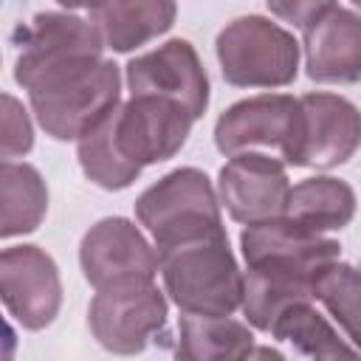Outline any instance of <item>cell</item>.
<instances>
[{"mask_svg":"<svg viewBox=\"0 0 361 361\" xmlns=\"http://www.w3.org/2000/svg\"><path fill=\"white\" fill-rule=\"evenodd\" d=\"M14 82L54 141H79L121 102V71L104 54L14 62Z\"/></svg>","mask_w":361,"mask_h":361,"instance_id":"7a4b0ae2","label":"cell"},{"mask_svg":"<svg viewBox=\"0 0 361 361\" xmlns=\"http://www.w3.org/2000/svg\"><path fill=\"white\" fill-rule=\"evenodd\" d=\"M31 147H34V127L25 107L11 93H3V161L23 158Z\"/></svg>","mask_w":361,"mask_h":361,"instance_id":"603a6c76","label":"cell"},{"mask_svg":"<svg viewBox=\"0 0 361 361\" xmlns=\"http://www.w3.org/2000/svg\"><path fill=\"white\" fill-rule=\"evenodd\" d=\"M271 338L288 341L299 355L310 358H338V355H361L350 338H341L338 330L313 307V299L296 302L279 313L271 324Z\"/></svg>","mask_w":361,"mask_h":361,"instance_id":"44dd1931","label":"cell"},{"mask_svg":"<svg viewBox=\"0 0 361 361\" xmlns=\"http://www.w3.org/2000/svg\"><path fill=\"white\" fill-rule=\"evenodd\" d=\"M0 237L11 240L39 228L48 212V186L37 166L25 161H3L0 166Z\"/></svg>","mask_w":361,"mask_h":361,"instance_id":"d6986e66","label":"cell"},{"mask_svg":"<svg viewBox=\"0 0 361 361\" xmlns=\"http://www.w3.org/2000/svg\"><path fill=\"white\" fill-rule=\"evenodd\" d=\"M214 51L223 79L234 87H288L299 73V42L262 14L231 20Z\"/></svg>","mask_w":361,"mask_h":361,"instance_id":"5b68a950","label":"cell"},{"mask_svg":"<svg viewBox=\"0 0 361 361\" xmlns=\"http://www.w3.org/2000/svg\"><path fill=\"white\" fill-rule=\"evenodd\" d=\"M254 333L245 322L231 316H203L180 313L178 319V347L175 353L189 361H226L251 358Z\"/></svg>","mask_w":361,"mask_h":361,"instance_id":"e0dca14e","label":"cell"},{"mask_svg":"<svg viewBox=\"0 0 361 361\" xmlns=\"http://www.w3.org/2000/svg\"><path fill=\"white\" fill-rule=\"evenodd\" d=\"M220 206V195L209 175L197 166H180L138 195L135 217L161 251L226 228Z\"/></svg>","mask_w":361,"mask_h":361,"instance_id":"277c9868","label":"cell"},{"mask_svg":"<svg viewBox=\"0 0 361 361\" xmlns=\"http://www.w3.org/2000/svg\"><path fill=\"white\" fill-rule=\"evenodd\" d=\"M305 73L319 85L361 82V14L350 8H330L302 39Z\"/></svg>","mask_w":361,"mask_h":361,"instance_id":"5bb4252c","label":"cell"},{"mask_svg":"<svg viewBox=\"0 0 361 361\" xmlns=\"http://www.w3.org/2000/svg\"><path fill=\"white\" fill-rule=\"evenodd\" d=\"M299 141V99L288 93H259L226 107L214 124L217 149L231 158L240 152H268L288 166Z\"/></svg>","mask_w":361,"mask_h":361,"instance_id":"8992f818","label":"cell"},{"mask_svg":"<svg viewBox=\"0 0 361 361\" xmlns=\"http://www.w3.org/2000/svg\"><path fill=\"white\" fill-rule=\"evenodd\" d=\"M62 8H68V11H76V8H90L93 6V0H56Z\"/></svg>","mask_w":361,"mask_h":361,"instance_id":"d4e9b609","label":"cell"},{"mask_svg":"<svg viewBox=\"0 0 361 361\" xmlns=\"http://www.w3.org/2000/svg\"><path fill=\"white\" fill-rule=\"evenodd\" d=\"M305 299H313V279L265 271V268L243 271L240 310H243L245 322L262 333L271 330V324L279 319L282 310H288L290 305L305 302Z\"/></svg>","mask_w":361,"mask_h":361,"instance_id":"ffe728a7","label":"cell"},{"mask_svg":"<svg viewBox=\"0 0 361 361\" xmlns=\"http://www.w3.org/2000/svg\"><path fill=\"white\" fill-rule=\"evenodd\" d=\"M355 192L347 180L333 175L305 178L290 186L288 217L313 228V231H341L355 217Z\"/></svg>","mask_w":361,"mask_h":361,"instance_id":"ac0fdd59","label":"cell"},{"mask_svg":"<svg viewBox=\"0 0 361 361\" xmlns=\"http://www.w3.org/2000/svg\"><path fill=\"white\" fill-rule=\"evenodd\" d=\"M14 62H45L76 54H104V39L90 20L71 11H39L14 31Z\"/></svg>","mask_w":361,"mask_h":361,"instance_id":"2e32d148","label":"cell"},{"mask_svg":"<svg viewBox=\"0 0 361 361\" xmlns=\"http://www.w3.org/2000/svg\"><path fill=\"white\" fill-rule=\"evenodd\" d=\"M0 290L11 319L25 330H45L62 307V279L54 257L39 245H8L0 254Z\"/></svg>","mask_w":361,"mask_h":361,"instance_id":"8fae6325","label":"cell"},{"mask_svg":"<svg viewBox=\"0 0 361 361\" xmlns=\"http://www.w3.org/2000/svg\"><path fill=\"white\" fill-rule=\"evenodd\" d=\"M265 6L282 23L305 31L319 17H324L330 8H336V0H265Z\"/></svg>","mask_w":361,"mask_h":361,"instance_id":"cb8c5ba5","label":"cell"},{"mask_svg":"<svg viewBox=\"0 0 361 361\" xmlns=\"http://www.w3.org/2000/svg\"><path fill=\"white\" fill-rule=\"evenodd\" d=\"M217 195L231 220L251 226L288 212V164L268 152L231 155L217 175Z\"/></svg>","mask_w":361,"mask_h":361,"instance_id":"4fadbf2b","label":"cell"},{"mask_svg":"<svg viewBox=\"0 0 361 361\" xmlns=\"http://www.w3.org/2000/svg\"><path fill=\"white\" fill-rule=\"evenodd\" d=\"M313 299L324 305L350 344L361 353V268L333 259L316 274Z\"/></svg>","mask_w":361,"mask_h":361,"instance_id":"7402d4cb","label":"cell"},{"mask_svg":"<svg viewBox=\"0 0 361 361\" xmlns=\"http://www.w3.org/2000/svg\"><path fill=\"white\" fill-rule=\"evenodd\" d=\"M79 268L96 290L149 285L161 274V257L133 220L102 217L79 243Z\"/></svg>","mask_w":361,"mask_h":361,"instance_id":"52a82bcc","label":"cell"},{"mask_svg":"<svg viewBox=\"0 0 361 361\" xmlns=\"http://www.w3.org/2000/svg\"><path fill=\"white\" fill-rule=\"evenodd\" d=\"M166 290H161L155 282L96 290L87 305V327L93 338L116 355L141 353L149 338L166 327Z\"/></svg>","mask_w":361,"mask_h":361,"instance_id":"ba28073f","label":"cell"},{"mask_svg":"<svg viewBox=\"0 0 361 361\" xmlns=\"http://www.w3.org/2000/svg\"><path fill=\"white\" fill-rule=\"evenodd\" d=\"M195 118L172 99L130 96L76 141V158L90 183L107 192L127 189L144 166L175 158Z\"/></svg>","mask_w":361,"mask_h":361,"instance_id":"6da1fadb","label":"cell"},{"mask_svg":"<svg viewBox=\"0 0 361 361\" xmlns=\"http://www.w3.org/2000/svg\"><path fill=\"white\" fill-rule=\"evenodd\" d=\"M178 0H93L90 23L104 45L116 54H130L175 25Z\"/></svg>","mask_w":361,"mask_h":361,"instance_id":"9a60e30c","label":"cell"},{"mask_svg":"<svg viewBox=\"0 0 361 361\" xmlns=\"http://www.w3.org/2000/svg\"><path fill=\"white\" fill-rule=\"evenodd\" d=\"M124 79L130 96H164L178 102L195 121L209 107V76L189 39H166L127 62Z\"/></svg>","mask_w":361,"mask_h":361,"instance_id":"30bf717a","label":"cell"},{"mask_svg":"<svg viewBox=\"0 0 361 361\" xmlns=\"http://www.w3.org/2000/svg\"><path fill=\"white\" fill-rule=\"evenodd\" d=\"M240 251L245 268H265L305 279H316L324 265L341 259L338 240L324 237L288 214L245 226L240 234Z\"/></svg>","mask_w":361,"mask_h":361,"instance_id":"9c48e42d","label":"cell"},{"mask_svg":"<svg viewBox=\"0 0 361 361\" xmlns=\"http://www.w3.org/2000/svg\"><path fill=\"white\" fill-rule=\"evenodd\" d=\"M361 147V110L338 96L313 90L299 96V141L290 166L333 169Z\"/></svg>","mask_w":361,"mask_h":361,"instance_id":"7c38bea8","label":"cell"},{"mask_svg":"<svg viewBox=\"0 0 361 361\" xmlns=\"http://www.w3.org/2000/svg\"><path fill=\"white\" fill-rule=\"evenodd\" d=\"M353 6H355V8H358V11H361V0H353Z\"/></svg>","mask_w":361,"mask_h":361,"instance_id":"484cf974","label":"cell"},{"mask_svg":"<svg viewBox=\"0 0 361 361\" xmlns=\"http://www.w3.org/2000/svg\"><path fill=\"white\" fill-rule=\"evenodd\" d=\"M161 279L180 313L231 316L243 302V271L226 228L161 248Z\"/></svg>","mask_w":361,"mask_h":361,"instance_id":"3957f363","label":"cell"}]
</instances>
